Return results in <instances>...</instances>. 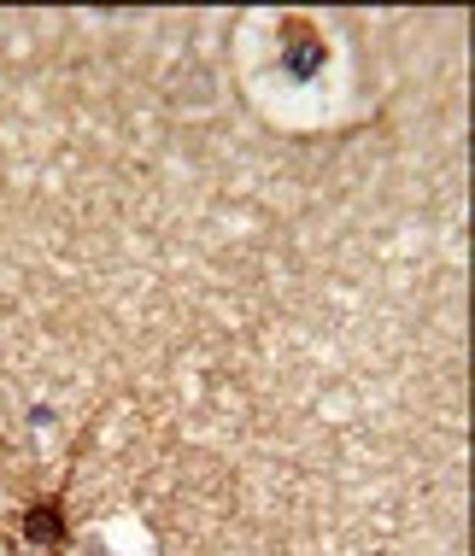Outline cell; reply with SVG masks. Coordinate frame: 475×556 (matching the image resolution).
I'll return each mask as SVG.
<instances>
[{
    "label": "cell",
    "mask_w": 475,
    "mask_h": 556,
    "mask_svg": "<svg viewBox=\"0 0 475 556\" xmlns=\"http://www.w3.org/2000/svg\"><path fill=\"white\" fill-rule=\"evenodd\" d=\"M276 41H282V71H288L293 83H317L323 77V65H329V41H323V29L311 18H300V12L282 18Z\"/></svg>",
    "instance_id": "obj_1"
},
{
    "label": "cell",
    "mask_w": 475,
    "mask_h": 556,
    "mask_svg": "<svg viewBox=\"0 0 475 556\" xmlns=\"http://www.w3.org/2000/svg\"><path fill=\"white\" fill-rule=\"evenodd\" d=\"M24 545L29 551H48L59 556L71 545V528H65V492H48V498H36L24 509Z\"/></svg>",
    "instance_id": "obj_2"
},
{
    "label": "cell",
    "mask_w": 475,
    "mask_h": 556,
    "mask_svg": "<svg viewBox=\"0 0 475 556\" xmlns=\"http://www.w3.org/2000/svg\"><path fill=\"white\" fill-rule=\"evenodd\" d=\"M95 556H117V551H95Z\"/></svg>",
    "instance_id": "obj_3"
},
{
    "label": "cell",
    "mask_w": 475,
    "mask_h": 556,
    "mask_svg": "<svg viewBox=\"0 0 475 556\" xmlns=\"http://www.w3.org/2000/svg\"><path fill=\"white\" fill-rule=\"evenodd\" d=\"M29 556H48V551H29Z\"/></svg>",
    "instance_id": "obj_4"
}]
</instances>
